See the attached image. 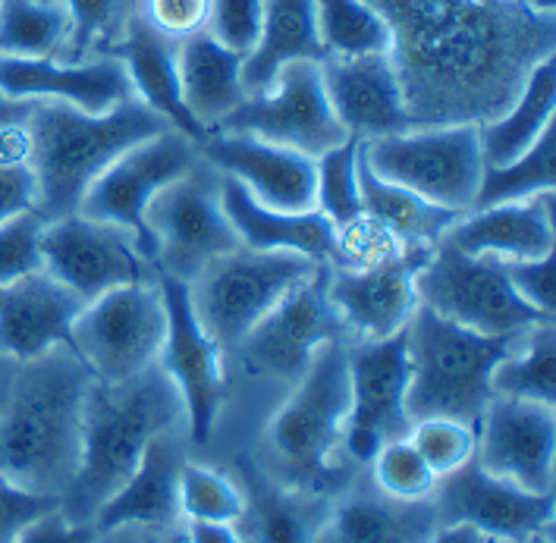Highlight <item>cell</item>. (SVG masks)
<instances>
[{"label":"cell","mask_w":556,"mask_h":543,"mask_svg":"<svg viewBox=\"0 0 556 543\" xmlns=\"http://www.w3.org/2000/svg\"><path fill=\"white\" fill-rule=\"evenodd\" d=\"M58 509L60 496L31 493L0 475V543H16L29 525Z\"/></svg>","instance_id":"cell-47"},{"label":"cell","mask_w":556,"mask_h":543,"mask_svg":"<svg viewBox=\"0 0 556 543\" xmlns=\"http://www.w3.org/2000/svg\"><path fill=\"white\" fill-rule=\"evenodd\" d=\"M167 337L161 280L126 283L91 299L73 324V349L94 380L123 383L157 362Z\"/></svg>","instance_id":"cell-11"},{"label":"cell","mask_w":556,"mask_h":543,"mask_svg":"<svg viewBox=\"0 0 556 543\" xmlns=\"http://www.w3.org/2000/svg\"><path fill=\"white\" fill-rule=\"evenodd\" d=\"M211 132L252 136L262 142L293 148L308 157H321L324 151L350 139L333 116L324 91L321 63L315 60L283 66L270 91L245 94V101Z\"/></svg>","instance_id":"cell-13"},{"label":"cell","mask_w":556,"mask_h":543,"mask_svg":"<svg viewBox=\"0 0 556 543\" xmlns=\"http://www.w3.org/2000/svg\"><path fill=\"white\" fill-rule=\"evenodd\" d=\"M330 500L315 543H428L440 528L428 500H393L371 478L350 481Z\"/></svg>","instance_id":"cell-25"},{"label":"cell","mask_w":556,"mask_h":543,"mask_svg":"<svg viewBox=\"0 0 556 543\" xmlns=\"http://www.w3.org/2000/svg\"><path fill=\"white\" fill-rule=\"evenodd\" d=\"M35 211V179L26 164L0 167V224Z\"/></svg>","instance_id":"cell-50"},{"label":"cell","mask_w":556,"mask_h":543,"mask_svg":"<svg viewBox=\"0 0 556 543\" xmlns=\"http://www.w3.org/2000/svg\"><path fill=\"white\" fill-rule=\"evenodd\" d=\"M362 161L375 176L453 214H469L475 207L484 173L478 123L412 126L362 142Z\"/></svg>","instance_id":"cell-7"},{"label":"cell","mask_w":556,"mask_h":543,"mask_svg":"<svg viewBox=\"0 0 556 543\" xmlns=\"http://www.w3.org/2000/svg\"><path fill=\"white\" fill-rule=\"evenodd\" d=\"M41 232L45 220L38 211H26L0 224V287L29 277L35 270H45L41 255Z\"/></svg>","instance_id":"cell-44"},{"label":"cell","mask_w":556,"mask_h":543,"mask_svg":"<svg viewBox=\"0 0 556 543\" xmlns=\"http://www.w3.org/2000/svg\"><path fill=\"white\" fill-rule=\"evenodd\" d=\"M321 79L333 116L350 139L375 142L415 126L390 54L324 58Z\"/></svg>","instance_id":"cell-22"},{"label":"cell","mask_w":556,"mask_h":543,"mask_svg":"<svg viewBox=\"0 0 556 543\" xmlns=\"http://www.w3.org/2000/svg\"><path fill=\"white\" fill-rule=\"evenodd\" d=\"M409 443L418 456L428 462V468L443 478L456 468H463L478 446V428L453 421V418H425L415 421L409 430Z\"/></svg>","instance_id":"cell-43"},{"label":"cell","mask_w":556,"mask_h":543,"mask_svg":"<svg viewBox=\"0 0 556 543\" xmlns=\"http://www.w3.org/2000/svg\"><path fill=\"white\" fill-rule=\"evenodd\" d=\"M195 164H199V144L176 129H164L154 139L119 154L117 161L91 182V189L79 204V214L123 227L136 239V249L142 252V257L154 264L157 242L146 220L148 201L164 186L179 179L182 173L192 171Z\"/></svg>","instance_id":"cell-12"},{"label":"cell","mask_w":556,"mask_h":543,"mask_svg":"<svg viewBox=\"0 0 556 543\" xmlns=\"http://www.w3.org/2000/svg\"><path fill=\"white\" fill-rule=\"evenodd\" d=\"M350 405V340H330L267 428V443L287 487L337 496L350 484V471L330 462L343 443Z\"/></svg>","instance_id":"cell-6"},{"label":"cell","mask_w":556,"mask_h":543,"mask_svg":"<svg viewBox=\"0 0 556 543\" xmlns=\"http://www.w3.org/2000/svg\"><path fill=\"white\" fill-rule=\"evenodd\" d=\"M315 20L327 58L390 51V29L368 0H315Z\"/></svg>","instance_id":"cell-38"},{"label":"cell","mask_w":556,"mask_h":543,"mask_svg":"<svg viewBox=\"0 0 556 543\" xmlns=\"http://www.w3.org/2000/svg\"><path fill=\"white\" fill-rule=\"evenodd\" d=\"M428 543H503V541H494V538H488V534L475 531V528H469V525H440L438 534H434Z\"/></svg>","instance_id":"cell-54"},{"label":"cell","mask_w":556,"mask_h":543,"mask_svg":"<svg viewBox=\"0 0 556 543\" xmlns=\"http://www.w3.org/2000/svg\"><path fill=\"white\" fill-rule=\"evenodd\" d=\"M179 513L186 521L236 525L242 515V493L220 471L186 462L179 471Z\"/></svg>","instance_id":"cell-41"},{"label":"cell","mask_w":556,"mask_h":543,"mask_svg":"<svg viewBox=\"0 0 556 543\" xmlns=\"http://www.w3.org/2000/svg\"><path fill=\"white\" fill-rule=\"evenodd\" d=\"M167 430H186V405L157 362L123 383L91 377L83 402V462L60 496V515L73 525H91L132 478L148 443Z\"/></svg>","instance_id":"cell-3"},{"label":"cell","mask_w":556,"mask_h":543,"mask_svg":"<svg viewBox=\"0 0 556 543\" xmlns=\"http://www.w3.org/2000/svg\"><path fill=\"white\" fill-rule=\"evenodd\" d=\"M390 29L415 126L488 123L556 51V13L531 0H368Z\"/></svg>","instance_id":"cell-1"},{"label":"cell","mask_w":556,"mask_h":543,"mask_svg":"<svg viewBox=\"0 0 556 543\" xmlns=\"http://www.w3.org/2000/svg\"><path fill=\"white\" fill-rule=\"evenodd\" d=\"M164 305H167V337L161 345L157 365L174 380L186 405V437L205 446L214 437L220 405H224V349L214 343L192 312L189 287L174 277L157 274Z\"/></svg>","instance_id":"cell-17"},{"label":"cell","mask_w":556,"mask_h":543,"mask_svg":"<svg viewBox=\"0 0 556 543\" xmlns=\"http://www.w3.org/2000/svg\"><path fill=\"white\" fill-rule=\"evenodd\" d=\"M186 430L157 433L142 453L132 478L94 515V531H114L123 525H176L179 513V471L186 465Z\"/></svg>","instance_id":"cell-27"},{"label":"cell","mask_w":556,"mask_h":543,"mask_svg":"<svg viewBox=\"0 0 556 543\" xmlns=\"http://www.w3.org/2000/svg\"><path fill=\"white\" fill-rule=\"evenodd\" d=\"M526 543H551V541H547V538H544V534H534V538H528Z\"/></svg>","instance_id":"cell-56"},{"label":"cell","mask_w":556,"mask_h":543,"mask_svg":"<svg viewBox=\"0 0 556 543\" xmlns=\"http://www.w3.org/2000/svg\"><path fill=\"white\" fill-rule=\"evenodd\" d=\"M236 475L242 493V515L236 525L245 528V541L315 543L330 513V496L274 481L252 456L236 458Z\"/></svg>","instance_id":"cell-28"},{"label":"cell","mask_w":556,"mask_h":543,"mask_svg":"<svg viewBox=\"0 0 556 543\" xmlns=\"http://www.w3.org/2000/svg\"><path fill=\"white\" fill-rule=\"evenodd\" d=\"M146 220L157 242V274L186 287L214 257L242 245L220 201V173L202 157L148 201Z\"/></svg>","instance_id":"cell-10"},{"label":"cell","mask_w":556,"mask_h":543,"mask_svg":"<svg viewBox=\"0 0 556 543\" xmlns=\"http://www.w3.org/2000/svg\"><path fill=\"white\" fill-rule=\"evenodd\" d=\"M358 139H346L315 157V207L333 224V229H343L365 214L358 192Z\"/></svg>","instance_id":"cell-40"},{"label":"cell","mask_w":556,"mask_h":543,"mask_svg":"<svg viewBox=\"0 0 556 543\" xmlns=\"http://www.w3.org/2000/svg\"><path fill=\"white\" fill-rule=\"evenodd\" d=\"M531 3H538V7H551V10H554V0H531Z\"/></svg>","instance_id":"cell-57"},{"label":"cell","mask_w":556,"mask_h":543,"mask_svg":"<svg viewBox=\"0 0 556 543\" xmlns=\"http://www.w3.org/2000/svg\"><path fill=\"white\" fill-rule=\"evenodd\" d=\"M70 16V41L63 60L117 58L132 23L142 16V0H63Z\"/></svg>","instance_id":"cell-37"},{"label":"cell","mask_w":556,"mask_h":543,"mask_svg":"<svg viewBox=\"0 0 556 543\" xmlns=\"http://www.w3.org/2000/svg\"><path fill=\"white\" fill-rule=\"evenodd\" d=\"M176 48H179L176 41L151 29L146 20L139 16L132 23L129 35H126L123 48L117 51V58L126 66L132 98H139L157 116H164L176 132L189 136L195 144H202L207 132L195 123V116L189 114V108L182 101Z\"/></svg>","instance_id":"cell-30"},{"label":"cell","mask_w":556,"mask_h":543,"mask_svg":"<svg viewBox=\"0 0 556 543\" xmlns=\"http://www.w3.org/2000/svg\"><path fill=\"white\" fill-rule=\"evenodd\" d=\"M409 349L406 330L387 340L350 343V390L352 405L343 450L352 462L371 465L383 443L409 437L412 418L406 415L409 390Z\"/></svg>","instance_id":"cell-15"},{"label":"cell","mask_w":556,"mask_h":543,"mask_svg":"<svg viewBox=\"0 0 556 543\" xmlns=\"http://www.w3.org/2000/svg\"><path fill=\"white\" fill-rule=\"evenodd\" d=\"M434 245H409L368 267L327 264V295L343 317L350 343L387 340L409 327L418 308L415 277Z\"/></svg>","instance_id":"cell-18"},{"label":"cell","mask_w":556,"mask_h":543,"mask_svg":"<svg viewBox=\"0 0 556 543\" xmlns=\"http://www.w3.org/2000/svg\"><path fill=\"white\" fill-rule=\"evenodd\" d=\"M0 94L13 101H58L86 114H108L132 98V86L119 58H0Z\"/></svg>","instance_id":"cell-23"},{"label":"cell","mask_w":556,"mask_h":543,"mask_svg":"<svg viewBox=\"0 0 556 543\" xmlns=\"http://www.w3.org/2000/svg\"><path fill=\"white\" fill-rule=\"evenodd\" d=\"M264 0H211L207 35L236 54H249L262 35Z\"/></svg>","instance_id":"cell-45"},{"label":"cell","mask_w":556,"mask_h":543,"mask_svg":"<svg viewBox=\"0 0 556 543\" xmlns=\"http://www.w3.org/2000/svg\"><path fill=\"white\" fill-rule=\"evenodd\" d=\"M371 481L393 500H428L438 487V475L418 456L409 437H403L383 443L381 453L371 458Z\"/></svg>","instance_id":"cell-42"},{"label":"cell","mask_w":556,"mask_h":543,"mask_svg":"<svg viewBox=\"0 0 556 543\" xmlns=\"http://www.w3.org/2000/svg\"><path fill=\"white\" fill-rule=\"evenodd\" d=\"M431 503L440 525H469L503 543H526L554 525V493H528L494 478L475 456L463 468L438 478Z\"/></svg>","instance_id":"cell-19"},{"label":"cell","mask_w":556,"mask_h":543,"mask_svg":"<svg viewBox=\"0 0 556 543\" xmlns=\"http://www.w3.org/2000/svg\"><path fill=\"white\" fill-rule=\"evenodd\" d=\"M506 277L519 299L541 317L556 315V252L531 261H506Z\"/></svg>","instance_id":"cell-46"},{"label":"cell","mask_w":556,"mask_h":543,"mask_svg":"<svg viewBox=\"0 0 556 543\" xmlns=\"http://www.w3.org/2000/svg\"><path fill=\"white\" fill-rule=\"evenodd\" d=\"M179 88L189 114L211 132L245 101L242 88V54L224 48L207 31H199L176 48Z\"/></svg>","instance_id":"cell-32"},{"label":"cell","mask_w":556,"mask_h":543,"mask_svg":"<svg viewBox=\"0 0 556 543\" xmlns=\"http://www.w3.org/2000/svg\"><path fill=\"white\" fill-rule=\"evenodd\" d=\"M174 129L164 116L129 98L108 114H86L58 101H35L29 116V167L35 211L45 224L79 214L91 182L119 154Z\"/></svg>","instance_id":"cell-4"},{"label":"cell","mask_w":556,"mask_h":543,"mask_svg":"<svg viewBox=\"0 0 556 543\" xmlns=\"http://www.w3.org/2000/svg\"><path fill=\"white\" fill-rule=\"evenodd\" d=\"M554 114L556 60L547 58L531 70L526 88L509 104V111L478 126L484 167H503L519 161L547 129H554Z\"/></svg>","instance_id":"cell-33"},{"label":"cell","mask_w":556,"mask_h":543,"mask_svg":"<svg viewBox=\"0 0 556 543\" xmlns=\"http://www.w3.org/2000/svg\"><path fill=\"white\" fill-rule=\"evenodd\" d=\"M94 543H189L186 521L176 525H123L98 534Z\"/></svg>","instance_id":"cell-52"},{"label":"cell","mask_w":556,"mask_h":543,"mask_svg":"<svg viewBox=\"0 0 556 543\" xmlns=\"http://www.w3.org/2000/svg\"><path fill=\"white\" fill-rule=\"evenodd\" d=\"M211 0H142V20L170 41H186L207 29Z\"/></svg>","instance_id":"cell-48"},{"label":"cell","mask_w":556,"mask_h":543,"mask_svg":"<svg viewBox=\"0 0 556 543\" xmlns=\"http://www.w3.org/2000/svg\"><path fill=\"white\" fill-rule=\"evenodd\" d=\"M220 201L233 224L236 236L245 249L255 252H295V255L333 264L337 257V229L321 211L287 214L264 207L262 201L249 195L242 182L220 173Z\"/></svg>","instance_id":"cell-29"},{"label":"cell","mask_w":556,"mask_h":543,"mask_svg":"<svg viewBox=\"0 0 556 543\" xmlns=\"http://www.w3.org/2000/svg\"><path fill=\"white\" fill-rule=\"evenodd\" d=\"M318 264L321 261L295 252H255L239 245L214 257L189 283L192 312L224 355L236 352L252 327Z\"/></svg>","instance_id":"cell-8"},{"label":"cell","mask_w":556,"mask_h":543,"mask_svg":"<svg viewBox=\"0 0 556 543\" xmlns=\"http://www.w3.org/2000/svg\"><path fill=\"white\" fill-rule=\"evenodd\" d=\"M83 308L86 299L48 270L0 287V352L13 362H31L58 345L73 349V324Z\"/></svg>","instance_id":"cell-24"},{"label":"cell","mask_w":556,"mask_h":543,"mask_svg":"<svg viewBox=\"0 0 556 543\" xmlns=\"http://www.w3.org/2000/svg\"><path fill=\"white\" fill-rule=\"evenodd\" d=\"M35 101H13L0 94V167L29 161V116Z\"/></svg>","instance_id":"cell-49"},{"label":"cell","mask_w":556,"mask_h":543,"mask_svg":"<svg viewBox=\"0 0 556 543\" xmlns=\"http://www.w3.org/2000/svg\"><path fill=\"white\" fill-rule=\"evenodd\" d=\"M41 255L45 270L86 299V305L111 289L157 277V267L142 257L126 229L83 214L45 224Z\"/></svg>","instance_id":"cell-16"},{"label":"cell","mask_w":556,"mask_h":543,"mask_svg":"<svg viewBox=\"0 0 556 543\" xmlns=\"http://www.w3.org/2000/svg\"><path fill=\"white\" fill-rule=\"evenodd\" d=\"M556 330L554 324H534L526 330L522 345L506 355L491 374V390L494 396L506 400L556 402Z\"/></svg>","instance_id":"cell-36"},{"label":"cell","mask_w":556,"mask_h":543,"mask_svg":"<svg viewBox=\"0 0 556 543\" xmlns=\"http://www.w3.org/2000/svg\"><path fill=\"white\" fill-rule=\"evenodd\" d=\"M199 157L224 176H233L264 207L302 214L315 211V157L283 144L262 142L236 132H207Z\"/></svg>","instance_id":"cell-21"},{"label":"cell","mask_w":556,"mask_h":543,"mask_svg":"<svg viewBox=\"0 0 556 543\" xmlns=\"http://www.w3.org/2000/svg\"><path fill=\"white\" fill-rule=\"evenodd\" d=\"M358 192H362V211L383 229H390L403 245H434L459 217L431 201L418 199L403 186H393L375 176L362 161V148H358Z\"/></svg>","instance_id":"cell-34"},{"label":"cell","mask_w":556,"mask_h":543,"mask_svg":"<svg viewBox=\"0 0 556 543\" xmlns=\"http://www.w3.org/2000/svg\"><path fill=\"white\" fill-rule=\"evenodd\" d=\"M91 383L76 349L20 362L0 412V475L23 490L63 496L83 462V402Z\"/></svg>","instance_id":"cell-2"},{"label":"cell","mask_w":556,"mask_h":543,"mask_svg":"<svg viewBox=\"0 0 556 543\" xmlns=\"http://www.w3.org/2000/svg\"><path fill=\"white\" fill-rule=\"evenodd\" d=\"M556 421L554 405L494 396L478 421V465L522 487L528 493H554Z\"/></svg>","instance_id":"cell-20"},{"label":"cell","mask_w":556,"mask_h":543,"mask_svg":"<svg viewBox=\"0 0 556 543\" xmlns=\"http://www.w3.org/2000/svg\"><path fill=\"white\" fill-rule=\"evenodd\" d=\"M66 41L63 0H0V58L63 60Z\"/></svg>","instance_id":"cell-35"},{"label":"cell","mask_w":556,"mask_h":543,"mask_svg":"<svg viewBox=\"0 0 556 543\" xmlns=\"http://www.w3.org/2000/svg\"><path fill=\"white\" fill-rule=\"evenodd\" d=\"M443 239L466 255H491L500 261L554 255V192L494 207H475L469 214H459Z\"/></svg>","instance_id":"cell-26"},{"label":"cell","mask_w":556,"mask_h":543,"mask_svg":"<svg viewBox=\"0 0 556 543\" xmlns=\"http://www.w3.org/2000/svg\"><path fill=\"white\" fill-rule=\"evenodd\" d=\"M186 534L189 543H245L236 534L233 525L220 521H186Z\"/></svg>","instance_id":"cell-53"},{"label":"cell","mask_w":556,"mask_h":543,"mask_svg":"<svg viewBox=\"0 0 556 543\" xmlns=\"http://www.w3.org/2000/svg\"><path fill=\"white\" fill-rule=\"evenodd\" d=\"M330 340L350 337L327 295V264H318L252 327L236 352L255 374L295 387L318 349Z\"/></svg>","instance_id":"cell-14"},{"label":"cell","mask_w":556,"mask_h":543,"mask_svg":"<svg viewBox=\"0 0 556 543\" xmlns=\"http://www.w3.org/2000/svg\"><path fill=\"white\" fill-rule=\"evenodd\" d=\"M418 305L431 308L459 327L484 337L522 333L534 324H547L528 308L506 277V261L491 255H466L440 239L415 277ZM554 324V320H551Z\"/></svg>","instance_id":"cell-9"},{"label":"cell","mask_w":556,"mask_h":543,"mask_svg":"<svg viewBox=\"0 0 556 543\" xmlns=\"http://www.w3.org/2000/svg\"><path fill=\"white\" fill-rule=\"evenodd\" d=\"M98 541V531L94 525H73L66 521L63 515L51 513L45 518H38L35 525H29L23 531V538L16 543H94Z\"/></svg>","instance_id":"cell-51"},{"label":"cell","mask_w":556,"mask_h":543,"mask_svg":"<svg viewBox=\"0 0 556 543\" xmlns=\"http://www.w3.org/2000/svg\"><path fill=\"white\" fill-rule=\"evenodd\" d=\"M16 368H20V362H13L10 355L0 352V412H3V405L10 400V387H13Z\"/></svg>","instance_id":"cell-55"},{"label":"cell","mask_w":556,"mask_h":543,"mask_svg":"<svg viewBox=\"0 0 556 543\" xmlns=\"http://www.w3.org/2000/svg\"><path fill=\"white\" fill-rule=\"evenodd\" d=\"M556 129H547L526 154L503 167H484L475 207H494L509 201H526L556 189ZM471 207V211H475Z\"/></svg>","instance_id":"cell-39"},{"label":"cell","mask_w":556,"mask_h":543,"mask_svg":"<svg viewBox=\"0 0 556 543\" xmlns=\"http://www.w3.org/2000/svg\"><path fill=\"white\" fill-rule=\"evenodd\" d=\"M324 58L315 0H264L262 35L242 58V88L245 94H264L274 88L283 66L299 60L321 63Z\"/></svg>","instance_id":"cell-31"},{"label":"cell","mask_w":556,"mask_h":543,"mask_svg":"<svg viewBox=\"0 0 556 543\" xmlns=\"http://www.w3.org/2000/svg\"><path fill=\"white\" fill-rule=\"evenodd\" d=\"M522 340L526 330L484 337L418 305L406 327L412 368L406 415L412 425L425 418H453L478 428L488 402L494 400L491 374Z\"/></svg>","instance_id":"cell-5"}]
</instances>
